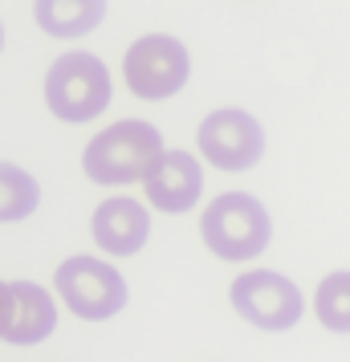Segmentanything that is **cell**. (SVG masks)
Returning a JSON list of instances; mask_svg holds the SVG:
<instances>
[{
    "label": "cell",
    "mask_w": 350,
    "mask_h": 362,
    "mask_svg": "<svg viewBox=\"0 0 350 362\" xmlns=\"http://www.w3.org/2000/svg\"><path fill=\"white\" fill-rule=\"evenodd\" d=\"M143 192H147L151 208L167 216H184L196 208L204 192V167L192 151H159V159L151 163L143 175Z\"/></svg>",
    "instance_id": "8"
},
{
    "label": "cell",
    "mask_w": 350,
    "mask_h": 362,
    "mask_svg": "<svg viewBox=\"0 0 350 362\" xmlns=\"http://www.w3.org/2000/svg\"><path fill=\"white\" fill-rule=\"evenodd\" d=\"M13 285V329L4 342L13 346H33V342H45L53 329H57V301H53L41 285L33 281H8Z\"/></svg>",
    "instance_id": "10"
},
{
    "label": "cell",
    "mask_w": 350,
    "mask_h": 362,
    "mask_svg": "<svg viewBox=\"0 0 350 362\" xmlns=\"http://www.w3.org/2000/svg\"><path fill=\"white\" fill-rule=\"evenodd\" d=\"M90 232H94V245L102 252H110V257H134L151 236V212L131 196L102 199L98 208H94Z\"/></svg>",
    "instance_id": "9"
},
{
    "label": "cell",
    "mask_w": 350,
    "mask_h": 362,
    "mask_svg": "<svg viewBox=\"0 0 350 362\" xmlns=\"http://www.w3.org/2000/svg\"><path fill=\"white\" fill-rule=\"evenodd\" d=\"M200 236L220 261H252L273 240V220L261 199L245 192H224L200 216Z\"/></svg>",
    "instance_id": "2"
},
{
    "label": "cell",
    "mask_w": 350,
    "mask_h": 362,
    "mask_svg": "<svg viewBox=\"0 0 350 362\" xmlns=\"http://www.w3.org/2000/svg\"><path fill=\"white\" fill-rule=\"evenodd\" d=\"M0 49H4V25H0Z\"/></svg>",
    "instance_id": "15"
},
{
    "label": "cell",
    "mask_w": 350,
    "mask_h": 362,
    "mask_svg": "<svg viewBox=\"0 0 350 362\" xmlns=\"http://www.w3.org/2000/svg\"><path fill=\"white\" fill-rule=\"evenodd\" d=\"M163 139L159 131L143 122V118H122L115 127H106L102 134L90 139V147L82 155L86 175L94 183L118 187V183H143V175L151 171V163L159 159Z\"/></svg>",
    "instance_id": "1"
},
{
    "label": "cell",
    "mask_w": 350,
    "mask_h": 362,
    "mask_svg": "<svg viewBox=\"0 0 350 362\" xmlns=\"http://www.w3.org/2000/svg\"><path fill=\"white\" fill-rule=\"evenodd\" d=\"M187 74H192L187 45L180 37H167V33L139 37L122 57V78L131 86V94L147 102H163L171 94H180Z\"/></svg>",
    "instance_id": "5"
},
{
    "label": "cell",
    "mask_w": 350,
    "mask_h": 362,
    "mask_svg": "<svg viewBox=\"0 0 350 362\" xmlns=\"http://www.w3.org/2000/svg\"><path fill=\"white\" fill-rule=\"evenodd\" d=\"M57 297L66 301L69 313L82 322H106L127 305V281L110 261L102 257H69L53 273Z\"/></svg>",
    "instance_id": "4"
},
{
    "label": "cell",
    "mask_w": 350,
    "mask_h": 362,
    "mask_svg": "<svg viewBox=\"0 0 350 362\" xmlns=\"http://www.w3.org/2000/svg\"><path fill=\"white\" fill-rule=\"evenodd\" d=\"M228 301L233 310L257 329H289L301 322L305 313V297L289 277L273 273V269H252V273H240L228 289Z\"/></svg>",
    "instance_id": "6"
},
{
    "label": "cell",
    "mask_w": 350,
    "mask_h": 362,
    "mask_svg": "<svg viewBox=\"0 0 350 362\" xmlns=\"http://www.w3.org/2000/svg\"><path fill=\"white\" fill-rule=\"evenodd\" d=\"M41 183L17 163H0V224H17L37 212Z\"/></svg>",
    "instance_id": "12"
},
{
    "label": "cell",
    "mask_w": 350,
    "mask_h": 362,
    "mask_svg": "<svg viewBox=\"0 0 350 362\" xmlns=\"http://www.w3.org/2000/svg\"><path fill=\"white\" fill-rule=\"evenodd\" d=\"M13 285L8 281H0V338H8V329H13Z\"/></svg>",
    "instance_id": "14"
},
{
    "label": "cell",
    "mask_w": 350,
    "mask_h": 362,
    "mask_svg": "<svg viewBox=\"0 0 350 362\" xmlns=\"http://www.w3.org/2000/svg\"><path fill=\"white\" fill-rule=\"evenodd\" d=\"M33 17L49 37H86L106 21V0H33Z\"/></svg>",
    "instance_id": "11"
},
{
    "label": "cell",
    "mask_w": 350,
    "mask_h": 362,
    "mask_svg": "<svg viewBox=\"0 0 350 362\" xmlns=\"http://www.w3.org/2000/svg\"><path fill=\"white\" fill-rule=\"evenodd\" d=\"M45 106L62 122H90L110 106V69L94 53H62L45 74Z\"/></svg>",
    "instance_id": "3"
},
{
    "label": "cell",
    "mask_w": 350,
    "mask_h": 362,
    "mask_svg": "<svg viewBox=\"0 0 350 362\" xmlns=\"http://www.w3.org/2000/svg\"><path fill=\"white\" fill-rule=\"evenodd\" d=\"M314 313L330 334H350V269H338L317 281Z\"/></svg>",
    "instance_id": "13"
},
{
    "label": "cell",
    "mask_w": 350,
    "mask_h": 362,
    "mask_svg": "<svg viewBox=\"0 0 350 362\" xmlns=\"http://www.w3.org/2000/svg\"><path fill=\"white\" fill-rule=\"evenodd\" d=\"M196 147L220 171H249L265 155V127L249 110H212L196 131Z\"/></svg>",
    "instance_id": "7"
}]
</instances>
